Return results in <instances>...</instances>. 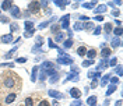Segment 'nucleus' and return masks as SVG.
<instances>
[{
	"label": "nucleus",
	"mask_w": 123,
	"mask_h": 106,
	"mask_svg": "<svg viewBox=\"0 0 123 106\" xmlns=\"http://www.w3.org/2000/svg\"><path fill=\"white\" fill-rule=\"evenodd\" d=\"M39 8H41L39 1H31L30 6H28V11H30V13H32V14L38 13V11H39Z\"/></svg>",
	"instance_id": "nucleus-1"
},
{
	"label": "nucleus",
	"mask_w": 123,
	"mask_h": 106,
	"mask_svg": "<svg viewBox=\"0 0 123 106\" xmlns=\"http://www.w3.org/2000/svg\"><path fill=\"white\" fill-rule=\"evenodd\" d=\"M3 85H4L6 88H13V87L15 85V80L13 78V77H7V78L4 80Z\"/></svg>",
	"instance_id": "nucleus-2"
},
{
	"label": "nucleus",
	"mask_w": 123,
	"mask_h": 106,
	"mask_svg": "<svg viewBox=\"0 0 123 106\" xmlns=\"http://www.w3.org/2000/svg\"><path fill=\"white\" fill-rule=\"evenodd\" d=\"M11 15L15 17V18H20V17H21V11H20V8L15 7V6H13V8H11Z\"/></svg>",
	"instance_id": "nucleus-3"
},
{
	"label": "nucleus",
	"mask_w": 123,
	"mask_h": 106,
	"mask_svg": "<svg viewBox=\"0 0 123 106\" xmlns=\"http://www.w3.org/2000/svg\"><path fill=\"white\" fill-rule=\"evenodd\" d=\"M10 8H13V1H3V4H1V10H10Z\"/></svg>",
	"instance_id": "nucleus-4"
},
{
	"label": "nucleus",
	"mask_w": 123,
	"mask_h": 106,
	"mask_svg": "<svg viewBox=\"0 0 123 106\" xmlns=\"http://www.w3.org/2000/svg\"><path fill=\"white\" fill-rule=\"evenodd\" d=\"M69 20H70V15H64L63 18H62V25L63 28H69Z\"/></svg>",
	"instance_id": "nucleus-5"
},
{
	"label": "nucleus",
	"mask_w": 123,
	"mask_h": 106,
	"mask_svg": "<svg viewBox=\"0 0 123 106\" xmlns=\"http://www.w3.org/2000/svg\"><path fill=\"white\" fill-rule=\"evenodd\" d=\"M70 95H71L73 98H80V96H81V92H80L78 88H71V89H70Z\"/></svg>",
	"instance_id": "nucleus-6"
},
{
	"label": "nucleus",
	"mask_w": 123,
	"mask_h": 106,
	"mask_svg": "<svg viewBox=\"0 0 123 106\" xmlns=\"http://www.w3.org/2000/svg\"><path fill=\"white\" fill-rule=\"evenodd\" d=\"M13 41V35L11 34H7V35H4L3 38H1V42L3 43H9V42H11Z\"/></svg>",
	"instance_id": "nucleus-7"
},
{
	"label": "nucleus",
	"mask_w": 123,
	"mask_h": 106,
	"mask_svg": "<svg viewBox=\"0 0 123 106\" xmlns=\"http://www.w3.org/2000/svg\"><path fill=\"white\" fill-rule=\"evenodd\" d=\"M15 96H17V95H15V93H13V92H11L10 95H7V98H6V103H11V102H14V101H15Z\"/></svg>",
	"instance_id": "nucleus-8"
},
{
	"label": "nucleus",
	"mask_w": 123,
	"mask_h": 106,
	"mask_svg": "<svg viewBox=\"0 0 123 106\" xmlns=\"http://www.w3.org/2000/svg\"><path fill=\"white\" fill-rule=\"evenodd\" d=\"M59 61H60V63H66V64H71V63H73V60H71L70 56H63Z\"/></svg>",
	"instance_id": "nucleus-9"
},
{
	"label": "nucleus",
	"mask_w": 123,
	"mask_h": 106,
	"mask_svg": "<svg viewBox=\"0 0 123 106\" xmlns=\"http://www.w3.org/2000/svg\"><path fill=\"white\" fill-rule=\"evenodd\" d=\"M87 53V49H85V46H80L78 49H77V55L78 56H84Z\"/></svg>",
	"instance_id": "nucleus-10"
},
{
	"label": "nucleus",
	"mask_w": 123,
	"mask_h": 106,
	"mask_svg": "<svg viewBox=\"0 0 123 106\" xmlns=\"http://www.w3.org/2000/svg\"><path fill=\"white\" fill-rule=\"evenodd\" d=\"M112 53V50L109 49V47H102V50H101V55L104 56V57H106V56H109Z\"/></svg>",
	"instance_id": "nucleus-11"
},
{
	"label": "nucleus",
	"mask_w": 123,
	"mask_h": 106,
	"mask_svg": "<svg viewBox=\"0 0 123 106\" xmlns=\"http://www.w3.org/2000/svg\"><path fill=\"white\" fill-rule=\"evenodd\" d=\"M95 102H97V96H90L88 101H87V103L90 106H95Z\"/></svg>",
	"instance_id": "nucleus-12"
},
{
	"label": "nucleus",
	"mask_w": 123,
	"mask_h": 106,
	"mask_svg": "<svg viewBox=\"0 0 123 106\" xmlns=\"http://www.w3.org/2000/svg\"><path fill=\"white\" fill-rule=\"evenodd\" d=\"M87 56H88V59H90V60H92V59L97 56V52H95L94 49H91L90 52H87Z\"/></svg>",
	"instance_id": "nucleus-13"
},
{
	"label": "nucleus",
	"mask_w": 123,
	"mask_h": 106,
	"mask_svg": "<svg viewBox=\"0 0 123 106\" xmlns=\"http://www.w3.org/2000/svg\"><path fill=\"white\" fill-rule=\"evenodd\" d=\"M112 30H113L112 24H110V22H106V24H105V32H106V34H110Z\"/></svg>",
	"instance_id": "nucleus-14"
},
{
	"label": "nucleus",
	"mask_w": 123,
	"mask_h": 106,
	"mask_svg": "<svg viewBox=\"0 0 123 106\" xmlns=\"http://www.w3.org/2000/svg\"><path fill=\"white\" fill-rule=\"evenodd\" d=\"M36 74H38V67H34V68H32V76H31V80H32V81L36 80Z\"/></svg>",
	"instance_id": "nucleus-15"
},
{
	"label": "nucleus",
	"mask_w": 123,
	"mask_h": 106,
	"mask_svg": "<svg viewBox=\"0 0 123 106\" xmlns=\"http://www.w3.org/2000/svg\"><path fill=\"white\" fill-rule=\"evenodd\" d=\"M115 91H116V87H115V85H110L109 89H108V92H106V95H112Z\"/></svg>",
	"instance_id": "nucleus-16"
},
{
	"label": "nucleus",
	"mask_w": 123,
	"mask_h": 106,
	"mask_svg": "<svg viewBox=\"0 0 123 106\" xmlns=\"http://www.w3.org/2000/svg\"><path fill=\"white\" fill-rule=\"evenodd\" d=\"M95 4H97V1H91V3H85V4H84V7H85V8H92V7H94Z\"/></svg>",
	"instance_id": "nucleus-17"
},
{
	"label": "nucleus",
	"mask_w": 123,
	"mask_h": 106,
	"mask_svg": "<svg viewBox=\"0 0 123 106\" xmlns=\"http://www.w3.org/2000/svg\"><path fill=\"white\" fill-rule=\"evenodd\" d=\"M25 106H34V101H32V98H27V99H25Z\"/></svg>",
	"instance_id": "nucleus-18"
},
{
	"label": "nucleus",
	"mask_w": 123,
	"mask_h": 106,
	"mask_svg": "<svg viewBox=\"0 0 123 106\" xmlns=\"http://www.w3.org/2000/svg\"><path fill=\"white\" fill-rule=\"evenodd\" d=\"M105 10H106V6H99V7H98V8L95 10V13H101V11L104 13Z\"/></svg>",
	"instance_id": "nucleus-19"
},
{
	"label": "nucleus",
	"mask_w": 123,
	"mask_h": 106,
	"mask_svg": "<svg viewBox=\"0 0 123 106\" xmlns=\"http://www.w3.org/2000/svg\"><path fill=\"white\" fill-rule=\"evenodd\" d=\"M24 25H25V30H32V27H34V24H32L31 21H27Z\"/></svg>",
	"instance_id": "nucleus-20"
},
{
	"label": "nucleus",
	"mask_w": 123,
	"mask_h": 106,
	"mask_svg": "<svg viewBox=\"0 0 123 106\" xmlns=\"http://www.w3.org/2000/svg\"><path fill=\"white\" fill-rule=\"evenodd\" d=\"M57 81H59V74H55V76L50 78V82H53V84H55V82H57Z\"/></svg>",
	"instance_id": "nucleus-21"
},
{
	"label": "nucleus",
	"mask_w": 123,
	"mask_h": 106,
	"mask_svg": "<svg viewBox=\"0 0 123 106\" xmlns=\"http://www.w3.org/2000/svg\"><path fill=\"white\" fill-rule=\"evenodd\" d=\"M73 45V41L71 39H69V41H64V47L67 49V47H70V46Z\"/></svg>",
	"instance_id": "nucleus-22"
},
{
	"label": "nucleus",
	"mask_w": 123,
	"mask_h": 106,
	"mask_svg": "<svg viewBox=\"0 0 123 106\" xmlns=\"http://www.w3.org/2000/svg\"><path fill=\"white\" fill-rule=\"evenodd\" d=\"M38 106H50V103H49L48 101H45V99H44V101H41V102L38 103Z\"/></svg>",
	"instance_id": "nucleus-23"
},
{
	"label": "nucleus",
	"mask_w": 123,
	"mask_h": 106,
	"mask_svg": "<svg viewBox=\"0 0 123 106\" xmlns=\"http://www.w3.org/2000/svg\"><path fill=\"white\" fill-rule=\"evenodd\" d=\"M10 30H11V31H17V30H18V24H17V22H13V24L10 25Z\"/></svg>",
	"instance_id": "nucleus-24"
},
{
	"label": "nucleus",
	"mask_w": 123,
	"mask_h": 106,
	"mask_svg": "<svg viewBox=\"0 0 123 106\" xmlns=\"http://www.w3.org/2000/svg\"><path fill=\"white\" fill-rule=\"evenodd\" d=\"M113 34H115V35H118V36H120V35H122V28H120V27H119V28H116V30L113 31Z\"/></svg>",
	"instance_id": "nucleus-25"
},
{
	"label": "nucleus",
	"mask_w": 123,
	"mask_h": 106,
	"mask_svg": "<svg viewBox=\"0 0 123 106\" xmlns=\"http://www.w3.org/2000/svg\"><path fill=\"white\" fill-rule=\"evenodd\" d=\"M49 95H50V96H57V98H62V95H59L56 91H49Z\"/></svg>",
	"instance_id": "nucleus-26"
},
{
	"label": "nucleus",
	"mask_w": 123,
	"mask_h": 106,
	"mask_svg": "<svg viewBox=\"0 0 123 106\" xmlns=\"http://www.w3.org/2000/svg\"><path fill=\"white\" fill-rule=\"evenodd\" d=\"M110 82H112V85H116V84L119 82V78H118V77H113V78L110 80Z\"/></svg>",
	"instance_id": "nucleus-27"
},
{
	"label": "nucleus",
	"mask_w": 123,
	"mask_h": 106,
	"mask_svg": "<svg viewBox=\"0 0 123 106\" xmlns=\"http://www.w3.org/2000/svg\"><path fill=\"white\" fill-rule=\"evenodd\" d=\"M119 43H120V42H119V39H118V38L112 41V46H113V47H115V46H119Z\"/></svg>",
	"instance_id": "nucleus-28"
},
{
	"label": "nucleus",
	"mask_w": 123,
	"mask_h": 106,
	"mask_svg": "<svg viewBox=\"0 0 123 106\" xmlns=\"http://www.w3.org/2000/svg\"><path fill=\"white\" fill-rule=\"evenodd\" d=\"M55 3H56V4H59L60 7H64V6H66V4H67L69 1H55Z\"/></svg>",
	"instance_id": "nucleus-29"
},
{
	"label": "nucleus",
	"mask_w": 123,
	"mask_h": 106,
	"mask_svg": "<svg viewBox=\"0 0 123 106\" xmlns=\"http://www.w3.org/2000/svg\"><path fill=\"white\" fill-rule=\"evenodd\" d=\"M92 63H94V60H85L84 63H83V66H85V67H87V66H90V64H92Z\"/></svg>",
	"instance_id": "nucleus-30"
},
{
	"label": "nucleus",
	"mask_w": 123,
	"mask_h": 106,
	"mask_svg": "<svg viewBox=\"0 0 123 106\" xmlns=\"http://www.w3.org/2000/svg\"><path fill=\"white\" fill-rule=\"evenodd\" d=\"M59 28H60V25H57V24H56V25H53V27H52V32H56V31H59Z\"/></svg>",
	"instance_id": "nucleus-31"
},
{
	"label": "nucleus",
	"mask_w": 123,
	"mask_h": 106,
	"mask_svg": "<svg viewBox=\"0 0 123 106\" xmlns=\"http://www.w3.org/2000/svg\"><path fill=\"white\" fill-rule=\"evenodd\" d=\"M17 61H18V63H25V61H27V57H18Z\"/></svg>",
	"instance_id": "nucleus-32"
},
{
	"label": "nucleus",
	"mask_w": 123,
	"mask_h": 106,
	"mask_svg": "<svg viewBox=\"0 0 123 106\" xmlns=\"http://www.w3.org/2000/svg\"><path fill=\"white\" fill-rule=\"evenodd\" d=\"M92 25H94L92 22H87V24H84V27H83V28H92Z\"/></svg>",
	"instance_id": "nucleus-33"
},
{
	"label": "nucleus",
	"mask_w": 123,
	"mask_h": 106,
	"mask_svg": "<svg viewBox=\"0 0 123 106\" xmlns=\"http://www.w3.org/2000/svg\"><path fill=\"white\" fill-rule=\"evenodd\" d=\"M56 41H57V42H60V41H63V35H62V34H59V35H56Z\"/></svg>",
	"instance_id": "nucleus-34"
},
{
	"label": "nucleus",
	"mask_w": 123,
	"mask_h": 106,
	"mask_svg": "<svg viewBox=\"0 0 123 106\" xmlns=\"http://www.w3.org/2000/svg\"><path fill=\"white\" fill-rule=\"evenodd\" d=\"M74 30H83V25H81L80 22H77V24H76V27H74Z\"/></svg>",
	"instance_id": "nucleus-35"
},
{
	"label": "nucleus",
	"mask_w": 123,
	"mask_h": 106,
	"mask_svg": "<svg viewBox=\"0 0 123 106\" xmlns=\"http://www.w3.org/2000/svg\"><path fill=\"white\" fill-rule=\"evenodd\" d=\"M0 21H1V22H7L9 18H7V17H0Z\"/></svg>",
	"instance_id": "nucleus-36"
},
{
	"label": "nucleus",
	"mask_w": 123,
	"mask_h": 106,
	"mask_svg": "<svg viewBox=\"0 0 123 106\" xmlns=\"http://www.w3.org/2000/svg\"><path fill=\"white\" fill-rule=\"evenodd\" d=\"M80 105H81V101H76V102H73L71 106H80Z\"/></svg>",
	"instance_id": "nucleus-37"
},
{
	"label": "nucleus",
	"mask_w": 123,
	"mask_h": 106,
	"mask_svg": "<svg viewBox=\"0 0 123 106\" xmlns=\"http://www.w3.org/2000/svg\"><path fill=\"white\" fill-rule=\"evenodd\" d=\"M97 21H104V15H97Z\"/></svg>",
	"instance_id": "nucleus-38"
},
{
	"label": "nucleus",
	"mask_w": 123,
	"mask_h": 106,
	"mask_svg": "<svg viewBox=\"0 0 123 106\" xmlns=\"http://www.w3.org/2000/svg\"><path fill=\"white\" fill-rule=\"evenodd\" d=\"M108 78H109V76H105V78H104V81H102V87H104V85L106 84V80H108Z\"/></svg>",
	"instance_id": "nucleus-39"
},
{
	"label": "nucleus",
	"mask_w": 123,
	"mask_h": 106,
	"mask_svg": "<svg viewBox=\"0 0 123 106\" xmlns=\"http://www.w3.org/2000/svg\"><path fill=\"white\" fill-rule=\"evenodd\" d=\"M116 71H118V74H119V76H120V74H122V67H120V66H119V67H118V68H116Z\"/></svg>",
	"instance_id": "nucleus-40"
},
{
	"label": "nucleus",
	"mask_w": 123,
	"mask_h": 106,
	"mask_svg": "<svg viewBox=\"0 0 123 106\" xmlns=\"http://www.w3.org/2000/svg\"><path fill=\"white\" fill-rule=\"evenodd\" d=\"M99 32H101V28H99V27H98V28H97V30L94 31V34H95V35H98V34H99Z\"/></svg>",
	"instance_id": "nucleus-41"
},
{
	"label": "nucleus",
	"mask_w": 123,
	"mask_h": 106,
	"mask_svg": "<svg viewBox=\"0 0 123 106\" xmlns=\"http://www.w3.org/2000/svg\"><path fill=\"white\" fill-rule=\"evenodd\" d=\"M119 14H120V13H119L118 10H116V11H112V15H115V17H118Z\"/></svg>",
	"instance_id": "nucleus-42"
},
{
	"label": "nucleus",
	"mask_w": 123,
	"mask_h": 106,
	"mask_svg": "<svg viewBox=\"0 0 123 106\" xmlns=\"http://www.w3.org/2000/svg\"><path fill=\"white\" fill-rule=\"evenodd\" d=\"M49 45H50V47H57V46L55 45V43H53L52 41H49Z\"/></svg>",
	"instance_id": "nucleus-43"
},
{
	"label": "nucleus",
	"mask_w": 123,
	"mask_h": 106,
	"mask_svg": "<svg viewBox=\"0 0 123 106\" xmlns=\"http://www.w3.org/2000/svg\"><path fill=\"white\" fill-rule=\"evenodd\" d=\"M31 13L30 11H28V10H27V11H24V17H28V15H30Z\"/></svg>",
	"instance_id": "nucleus-44"
},
{
	"label": "nucleus",
	"mask_w": 123,
	"mask_h": 106,
	"mask_svg": "<svg viewBox=\"0 0 123 106\" xmlns=\"http://www.w3.org/2000/svg\"><path fill=\"white\" fill-rule=\"evenodd\" d=\"M110 64H112V66H115V64H116V59H113V60H110Z\"/></svg>",
	"instance_id": "nucleus-45"
},
{
	"label": "nucleus",
	"mask_w": 123,
	"mask_h": 106,
	"mask_svg": "<svg viewBox=\"0 0 123 106\" xmlns=\"http://www.w3.org/2000/svg\"><path fill=\"white\" fill-rule=\"evenodd\" d=\"M116 106H122V101H118V102H116Z\"/></svg>",
	"instance_id": "nucleus-46"
},
{
	"label": "nucleus",
	"mask_w": 123,
	"mask_h": 106,
	"mask_svg": "<svg viewBox=\"0 0 123 106\" xmlns=\"http://www.w3.org/2000/svg\"><path fill=\"white\" fill-rule=\"evenodd\" d=\"M53 106H59V103H57V101H53Z\"/></svg>",
	"instance_id": "nucleus-47"
},
{
	"label": "nucleus",
	"mask_w": 123,
	"mask_h": 106,
	"mask_svg": "<svg viewBox=\"0 0 123 106\" xmlns=\"http://www.w3.org/2000/svg\"><path fill=\"white\" fill-rule=\"evenodd\" d=\"M0 106H1V103H0Z\"/></svg>",
	"instance_id": "nucleus-48"
}]
</instances>
